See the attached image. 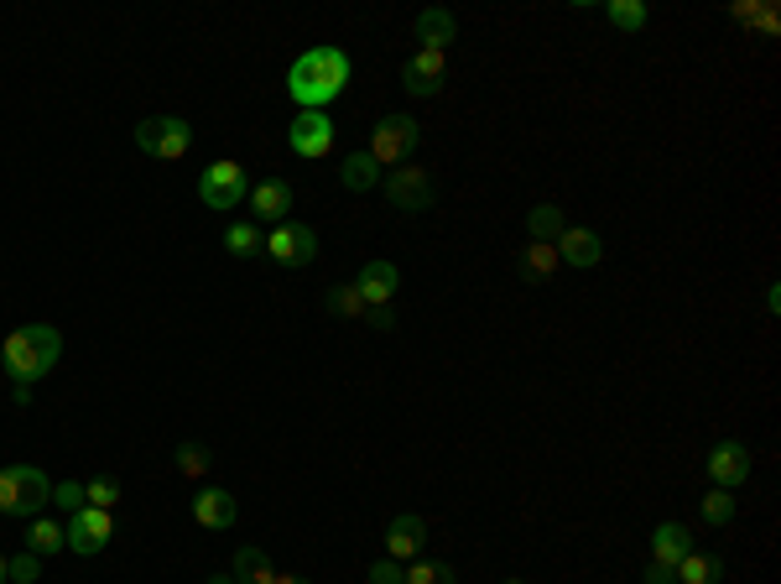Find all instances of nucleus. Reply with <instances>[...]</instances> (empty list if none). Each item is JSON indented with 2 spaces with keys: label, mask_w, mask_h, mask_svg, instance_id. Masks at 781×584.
<instances>
[{
  "label": "nucleus",
  "mask_w": 781,
  "mask_h": 584,
  "mask_svg": "<svg viewBox=\"0 0 781 584\" xmlns=\"http://www.w3.org/2000/svg\"><path fill=\"white\" fill-rule=\"evenodd\" d=\"M349 84V52L339 48H307L287 69V94L303 110H328Z\"/></svg>",
  "instance_id": "obj_1"
},
{
  "label": "nucleus",
  "mask_w": 781,
  "mask_h": 584,
  "mask_svg": "<svg viewBox=\"0 0 781 584\" xmlns=\"http://www.w3.org/2000/svg\"><path fill=\"white\" fill-rule=\"evenodd\" d=\"M58 355H63V334L52 324H21L0 344V365H6V376L17 381V386L42 381L58 365Z\"/></svg>",
  "instance_id": "obj_2"
},
{
  "label": "nucleus",
  "mask_w": 781,
  "mask_h": 584,
  "mask_svg": "<svg viewBox=\"0 0 781 584\" xmlns=\"http://www.w3.org/2000/svg\"><path fill=\"white\" fill-rule=\"evenodd\" d=\"M52 501V481L37 464H6L0 470V512L6 516H42Z\"/></svg>",
  "instance_id": "obj_3"
},
{
  "label": "nucleus",
  "mask_w": 781,
  "mask_h": 584,
  "mask_svg": "<svg viewBox=\"0 0 781 584\" xmlns=\"http://www.w3.org/2000/svg\"><path fill=\"white\" fill-rule=\"evenodd\" d=\"M417 141H423V131H417L412 115H386V121L375 125V137L365 152L375 157V168H402V162L417 157Z\"/></svg>",
  "instance_id": "obj_4"
},
{
  "label": "nucleus",
  "mask_w": 781,
  "mask_h": 584,
  "mask_svg": "<svg viewBox=\"0 0 781 584\" xmlns=\"http://www.w3.org/2000/svg\"><path fill=\"white\" fill-rule=\"evenodd\" d=\"M136 147L146 157H156V162H178L193 147V125L178 121V115H152V121L136 125Z\"/></svg>",
  "instance_id": "obj_5"
},
{
  "label": "nucleus",
  "mask_w": 781,
  "mask_h": 584,
  "mask_svg": "<svg viewBox=\"0 0 781 584\" xmlns=\"http://www.w3.org/2000/svg\"><path fill=\"white\" fill-rule=\"evenodd\" d=\"M381 189H386L390 209H402V214H423V209H433V199H438V189H433V178H427L423 168H390Z\"/></svg>",
  "instance_id": "obj_6"
},
{
  "label": "nucleus",
  "mask_w": 781,
  "mask_h": 584,
  "mask_svg": "<svg viewBox=\"0 0 781 584\" xmlns=\"http://www.w3.org/2000/svg\"><path fill=\"white\" fill-rule=\"evenodd\" d=\"M245 193H251V183H245V168H240V162H214V168H204V178H199V199H204L209 209H240Z\"/></svg>",
  "instance_id": "obj_7"
},
{
  "label": "nucleus",
  "mask_w": 781,
  "mask_h": 584,
  "mask_svg": "<svg viewBox=\"0 0 781 584\" xmlns=\"http://www.w3.org/2000/svg\"><path fill=\"white\" fill-rule=\"evenodd\" d=\"M63 533H69V548L79 553V558H94V553H104V543L115 537V516L100 512V506H79Z\"/></svg>",
  "instance_id": "obj_8"
},
{
  "label": "nucleus",
  "mask_w": 781,
  "mask_h": 584,
  "mask_svg": "<svg viewBox=\"0 0 781 584\" xmlns=\"http://www.w3.org/2000/svg\"><path fill=\"white\" fill-rule=\"evenodd\" d=\"M287 141L297 157L318 162V157H328V147H334V115H328V110H303V115H292Z\"/></svg>",
  "instance_id": "obj_9"
},
{
  "label": "nucleus",
  "mask_w": 781,
  "mask_h": 584,
  "mask_svg": "<svg viewBox=\"0 0 781 584\" xmlns=\"http://www.w3.org/2000/svg\"><path fill=\"white\" fill-rule=\"evenodd\" d=\"M443 79H448V52H412L407 63H402V89L407 94H417V100H433L443 89Z\"/></svg>",
  "instance_id": "obj_10"
},
{
  "label": "nucleus",
  "mask_w": 781,
  "mask_h": 584,
  "mask_svg": "<svg viewBox=\"0 0 781 584\" xmlns=\"http://www.w3.org/2000/svg\"><path fill=\"white\" fill-rule=\"evenodd\" d=\"M266 256L276 261V266H307V261L318 256V235L307 230V224H276L272 241H266Z\"/></svg>",
  "instance_id": "obj_11"
},
{
  "label": "nucleus",
  "mask_w": 781,
  "mask_h": 584,
  "mask_svg": "<svg viewBox=\"0 0 781 584\" xmlns=\"http://www.w3.org/2000/svg\"><path fill=\"white\" fill-rule=\"evenodd\" d=\"M423 548H427V522L417 512H402L386 527V558H396V564H417Z\"/></svg>",
  "instance_id": "obj_12"
},
{
  "label": "nucleus",
  "mask_w": 781,
  "mask_h": 584,
  "mask_svg": "<svg viewBox=\"0 0 781 584\" xmlns=\"http://www.w3.org/2000/svg\"><path fill=\"white\" fill-rule=\"evenodd\" d=\"M235 516H240L235 496H230V491H220V485H204V491L193 496V522H199V527H209V533L235 527Z\"/></svg>",
  "instance_id": "obj_13"
},
{
  "label": "nucleus",
  "mask_w": 781,
  "mask_h": 584,
  "mask_svg": "<svg viewBox=\"0 0 781 584\" xmlns=\"http://www.w3.org/2000/svg\"><path fill=\"white\" fill-rule=\"evenodd\" d=\"M709 481L719 485V491H734V485H746L750 481V449L746 444H719L709 454Z\"/></svg>",
  "instance_id": "obj_14"
},
{
  "label": "nucleus",
  "mask_w": 781,
  "mask_h": 584,
  "mask_svg": "<svg viewBox=\"0 0 781 584\" xmlns=\"http://www.w3.org/2000/svg\"><path fill=\"white\" fill-rule=\"evenodd\" d=\"M396 288H402V272L390 266V261H365L355 276V292L371 303V309H386L390 298H396Z\"/></svg>",
  "instance_id": "obj_15"
},
{
  "label": "nucleus",
  "mask_w": 781,
  "mask_h": 584,
  "mask_svg": "<svg viewBox=\"0 0 781 584\" xmlns=\"http://www.w3.org/2000/svg\"><path fill=\"white\" fill-rule=\"evenodd\" d=\"M251 214H255V220H266V224H287V214H292V183H287V178H266V183H255Z\"/></svg>",
  "instance_id": "obj_16"
},
{
  "label": "nucleus",
  "mask_w": 781,
  "mask_h": 584,
  "mask_svg": "<svg viewBox=\"0 0 781 584\" xmlns=\"http://www.w3.org/2000/svg\"><path fill=\"white\" fill-rule=\"evenodd\" d=\"M417 42H423V52H448V48H454V42H459V21H454V11L427 6L423 17H417Z\"/></svg>",
  "instance_id": "obj_17"
},
{
  "label": "nucleus",
  "mask_w": 781,
  "mask_h": 584,
  "mask_svg": "<svg viewBox=\"0 0 781 584\" xmlns=\"http://www.w3.org/2000/svg\"><path fill=\"white\" fill-rule=\"evenodd\" d=\"M688 553H693V533H688L682 522H662V527L651 533V564L678 568Z\"/></svg>",
  "instance_id": "obj_18"
},
{
  "label": "nucleus",
  "mask_w": 781,
  "mask_h": 584,
  "mask_svg": "<svg viewBox=\"0 0 781 584\" xmlns=\"http://www.w3.org/2000/svg\"><path fill=\"white\" fill-rule=\"evenodd\" d=\"M599 256H605V241H599L595 230L568 224L558 235V261H568V266H599Z\"/></svg>",
  "instance_id": "obj_19"
},
{
  "label": "nucleus",
  "mask_w": 781,
  "mask_h": 584,
  "mask_svg": "<svg viewBox=\"0 0 781 584\" xmlns=\"http://www.w3.org/2000/svg\"><path fill=\"white\" fill-rule=\"evenodd\" d=\"M562 261H558V245H542V241H531L521 256H516V272H521V282H547V276L558 272Z\"/></svg>",
  "instance_id": "obj_20"
},
{
  "label": "nucleus",
  "mask_w": 781,
  "mask_h": 584,
  "mask_svg": "<svg viewBox=\"0 0 781 584\" xmlns=\"http://www.w3.org/2000/svg\"><path fill=\"white\" fill-rule=\"evenodd\" d=\"M375 178H381V168H375L371 152H355V157H344V162H339V183H344L349 193L375 189Z\"/></svg>",
  "instance_id": "obj_21"
},
{
  "label": "nucleus",
  "mask_w": 781,
  "mask_h": 584,
  "mask_svg": "<svg viewBox=\"0 0 781 584\" xmlns=\"http://www.w3.org/2000/svg\"><path fill=\"white\" fill-rule=\"evenodd\" d=\"M224 251H230V256H255V251H266V235H261V224L255 220H235L230 224V230H224Z\"/></svg>",
  "instance_id": "obj_22"
},
{
  "label": "nucleus",
  "mask_w": 781,
  "mask_h": 584,
  "mask_svg": "<svg viewBox=\"0 0 781 584\" xmlns=\"http://www.w3.org/2000/svg\"><path fill=\"white\" fill-rule=\"evenodd\" d=\"M69 548V533L58 527V522H48V516H32V527H27V553H37V558H48V553Z\"/></svg>",
  "instance_id": "obj_23"
},
{
  "label": "nucleus",
  "mask_w": 781,
  "mask_h": 584,
  "mask_svg": "<svg viewBox=\"0 0 781 584\" xmlns=\"http://www.w3.org/2000/svg\"><path fill=\"white\" fill-rule=\"evenodd\" d=\"M235 584H272L276 580V568H272V558L261 548H240L235 553V574H230Z\"/></svg>",
  "instance_id": "obj_24"
},
{
  "label": "nucleus",
  "mask_w": 781,
  "mask_h": 584,
  "mask_svg": "<svg viewBox=\"0 0 781 584\" xmlns=\"http://www.w3.org/2000/svg\"><path fill=\"white\" fill-rule=\"evenodd\" d=\"M672 574H678V584H719V574H724V564H719V558H713V553H688V558H682L678 568H672Z\"/></svg>",
  "instance_id": "obj_25"
},
{
  "label": "nucleus",
  "mask_w": 781,
  "mask_h": 584,
  "mask_svg": "<svg viewBox=\"0 0 781 584\" xmlns=\"http://www.w3.org/2000/svg\"><path fill=\"white\" fill-rule=\"evenodd\" d=\"M527 230H531V241L558 245V235L568 230V220H562V209H558V204H537V209L527 214Z\"/></svg>",
  "instance_id": "obj_26"
},
{
  "label": "nucleus",
  "mask_w": 781,
  "mask_h": 584,
  "mask_svg": "<svg viewBox=\"0 0 781 584\" xmlns=\"http://www.w3.org/2000/svg\"><path fill=\"white\" fill-rule=\"evenodd\" d=\"M323 309L334 313V319H365V313H371V303L355 292V282H344V288H328Z\"/></svg>",
  "instance_id": "obj_27"
},
{
  "label": "nucleus",
  "mask_w": 781,
  "mask_h": 584,
  "mask_svg": "<svg viewBox=\"0 0 781 584\" xmlns=\"http://www.w3.org/2000/svg\"><path fill=\"white\" fill-rule=\"evenodd\" d=\"M605 17H610V27H620V32H641L651 11H646V0H610Z\"/></svg>",
  "instance_id": "obj_28"
},
{
  "label": "nucleus",
  "mask_w": 781,
  "mask_h": 584,
  "mask_svg": "<svg viewBox=\"0 0 781 584\" xmlns=\"http://www.w3.org/2000/svg\"><path fill=\"white\" fill-rule=\"evenodd\" d=\"M698 512H703L709 527H730V522H734V491H719V485H713L709 496L698 501Z\"/></svg>",
  "instance_id": "obj_29"
},
{
  "label": "nucleus",
  "mask_w": 781,
  "mask_h": 584,
  "mask_svg": "<svg viewBox=\"0 0 781 584\" xmlns=\"http://www.w3.org/2000/svg\"><path fill=\"white\" fill-rule=\"evenodd\" d=\"M407 584H459V574H454V564H443V558H417L407 568Z\"/></svg>",
  "instance_id": "obj_30"
},
{
  "label": "nucleus",
  "mask_w": 781,
  "mask_h": 584,
  "mask_svg": "<svg viewBox=\"0 0 781 584\" xmlns=\"http://www.w3.org/2000/svg\"><path fill=\"white\" fill-rule=\"evenodd\" d=\"M115 501H120V481H115V475H100V481L84 485V506H100V512H110Z\"/></svg>",
  "instance_id": "obj_31"
},
{
  "label": "nucleus",
  "mask_w": 781,
  "mask_h": 584,
  "mask_svg": "<svg viewBox=\"0 0 781 584\" xmlns=\"http://www.w3.org/2000/svg\"><path fill=\"white\" fill-rule=\"evenodd\" d=\"M209 464H214V454H209L204 444H183V449H178V470H183V475H193V481H199V475H209Z\"/></svg>",
  "instance_id": "obj_32"
},
{
  "label": "nucleus",
  "mask_w": 781,
  "mask_h": 584,
  "mask_svg": "<svg viewBox=\"0 0 781 584\" xmlns=\"http://www.w3.org/2000/svg\"><path fill=\"white\" fill-rule=\"evenodd\" d=\"M6 568H11V584H32L42 574V558L37 553H17V558H6Z\"/></svg>",
  "instance_id": "obj_33"
},
{
  "label": "nucleus",
  "mask_w": 781,
  "mask_h": 584,
  "mask_svg": "<svg viewBox=\"0 0 781 584\" xmlns=\"http://www.w3.org/2000/svg\"><path fill=\"white\" fill-rule=\"evenodd\" d=\"M52 501L63 506V512H79L84 506V485L79 481H63V485H52Z\"/></svg>",
  "instance_id": "obj_34"
},
{
  "label": "nucleus",
  "mask_w": 781,
  "mask_h": 584,
  "mask_svg": "<svg viewBox=\"0 0 781 584\" xmlns=\"http://www.w3.org/2000/svg\"><path fill=\"white\" fill-rule=\"evenodd\" d=\"M371 584H407V568L396 558H381V564H371Z\"/></svg>",
  "instance_id": "obj_35"
},
{
  "label": "nucleus",
  "mask_w": 781,
  "mask_h": 584,
  "mask_svg": "<svg viewBox=\"0 0 781 584\" xmlns=\"http://www.w3.org/2000/svg\"><path fill=\"white\" fill-rule=\"evenodd\" d=\"M646 584H678V574L667 564H646Z\"/></svg>",
  "instance_id": "obj_36"
},
{
  "label": "nucleus",
  "mask_w": 781,
  "mask_h": 584,
  "mask_svg": "<svg viewBox=\"0 0 781 584\" xmlns=\"http://www.w3.org/2000/svg\"><path fill=\"white\" fill-rule=\"evenodd\" d=\"M365 324H371V329H390V324H396V313H390V303H386V309H371V313H365Z\"/></svg>",
  "instance_id": "obj_37"
},
{
  "label": "nucleus",
  "mask_w": 781,
  "mask_h": 584,
  "mask_svg": "<svg viewBox=\"0 0 781 584\" xmlns=\"http://www.w3.org/2000/svg\"><path fill=\"white\" fill-rule=\"evenodd\" d=\"M272 584H307V580H303V574H276Z\"/></svg>",
  "instance_id": "obj_38"
},
{
  "label": "nucleus",
  "mask_w": 781,
  "mask_h": 584,
  "mask_svg": "<svg viewBox=\"0 0 781 584\" xmlns=\"http://www.w3.org/2000/svg\"><path fill=\"white\" fill-rule=\"evenodd\" d=\"M0 584H11V568H6V553H0Z\"/></svg>",
  "instance_id": "obj_39"
},
{
  "label": "nucleus",
  "mask_w": 781,
  "mask_h": 584,
  "mask_svg": "<svg viewBox=\"0 0 781 584\" xmlns=\"http://www.w3.org/2000/svg\"><path fill=\"white\" fill-rule=\"evenodd\" d=\"M209 584H235V580L230 574H209Z\"/></svg>",
  "instance_id": "obj_40"
},
{
  "label": "nucleus",
  "mask_w": 781,
  "mask_h": 584,
  "mask_svg": "<svg viewBox=\"0 0 781 584\" xmlns=\"http://www.w3.org/2000/svg\"><path fill=\"white\" fill-rule=\"evenodd\" d=\"M506 584H527V580H506Z\"/></svg>",
  "instance_id": "obj_41"
}]
</instances>
